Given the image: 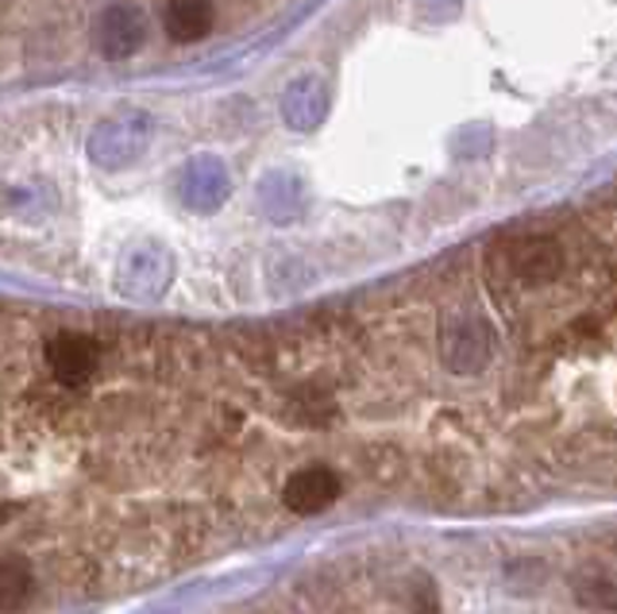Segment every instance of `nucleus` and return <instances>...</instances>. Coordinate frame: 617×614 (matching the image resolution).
<instances>
[{"label":"nucleus","instance_id":"20e7f679","mask_svg":"<svg viewBox=\"0 0 617 614\" xmlns=\"http://www.w3.org/2000/svg\"><path fill=\"white\" fill-rule=\"evenodd\" d=\"M162 23H166V36L174 43H198L213 31L216 8L213 0H170Z\"/></svg>","mask_w":617,"mask_h":614},{"label":"nucleus","instance_id":"f03ea898","mask_svg":"<svg viewBox=\"0 0 617 614\" xmlns=\"http://www.w3.org/2000/svg\"><path fill=\"white\" fill-rule=\"evenodd\" d=\"M282 499H286L290 511L302 514V519H308V514H321L340 499V475L332 472V467H321V464L302 467V472L290 475Z\"/></svg>","mask_w":617,"mask_h":614},{"label":"nucleus","instance_id":"7ed1b4c3","mask_svg":"<svg viewBox=\"0 0 617 614\" xmlns=\"http://www.w3.org/2000/svg\"><path fill=\"white\" fill-rule=\"evenodd\" d=\"M47 363L62 386H85L97 371V344L81 333H62L47 344Z\"/></svg>","mask_w":617,"mask_h":614},{"label":"nucleus","instance_id":"39448f33","mask_svg":"<svg viewBox=\"0 0 617 614\" xmlns=\"http://www.w3.org/2000/svg\"><path fill=\"white\" fill-rule=\"evenodd\" d=\"M36 576L20 556H0V614H20L31 603Z\"/></svg>","mask_w":617,"mask_h":614},{"label":"nucleus","instance_id":"f257e3e1","mask_svg":"<svg viewBox=\"0 0 617 614\" xmlns=\"http://www.w3.org/2000/svg\"><path fill=\"white\" fill-rule=\"evenodd\" d=\"M502 263L525 286H540V282H552L564 266V252L552 236H522L502 252Z\"/></svg>","mask_w":617,"mask_h":614}]
</instances>
